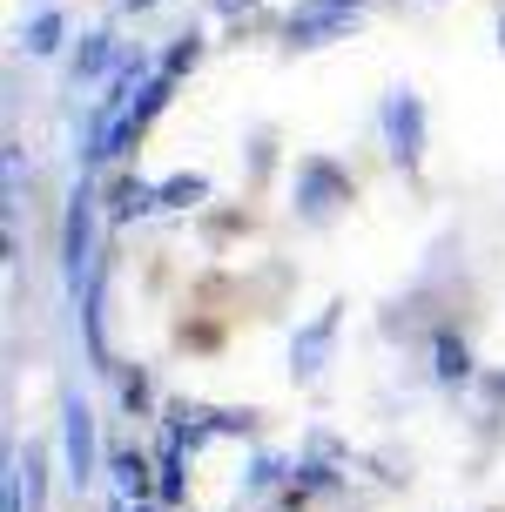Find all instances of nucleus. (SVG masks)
Wrapping results in <instances>:
<instances>
[{"label": "nucleus", "instance_id": "f8f14e48", "mask_svg": "<svg viewBox=\"0 0 505 512\" xmlns=\"http://www.w3.org/2000/svg\"><path fill=\"white\" fill-rule=\"evenodd\" d=\"M189 61H196V34H182V41H176V54H169V68H162V75H182Z\"/></svg>", "mask_w": 505, "mask_h": 512}, {"label": "nucleus", "instance_id": "dca6fc26", "mask_svg": "<svg viewBox=\"0 0 505 512\" xmlns=\"http://www.w3.org/2000/svg\"><path fill=\"white\" fill-rule=\"evenodd\" d=\"M223 7H250V0H223Z\"/></svg>", "mask_w": 505, "mask_h": 512}, {"label": "nucleus", "instance_id": "0eeeda50", "mask_svg": "<svg viewBox=\"0 0 505 512\" xmlns=\"http://www.w3.org/2000/svg\"><path fill=\"white\" fill-rule=\"evenodd\" d=\"M202 196H209V182L202 176H176V182H162V203H202Z\"/></svg>", "mask_w": 505, "mask_h": 512}, {"label": "nucleus", "instance_id": "4468645a", "mask_svg": "<svg viewBox=\"0 0 505 512\" xmlns=\"http://www.w3.org/2000/svg\"><path fill=\"white\" fill-rule=\"evenodd\" d=\"M492 398H505V378H492Z\"/></svg>", "mask_w": 505, "mask_h": 512}, {"label": "nucleus", "instance_id": "9d476101", "mask_svg": "<svg viewBox=\"0 0 505 512\" xmlns=\"http://www.w3.org/2000/svg\"><path fill=\"white\" fill-rule=\"evenodd\" d=\"M155 203V189H142V182H122V189H115V209H122V216H128V209H149Z\"/></svg>", "mask_w": 505, "mask_h": 512}, {"label": "nucleus", "instance_id": "f257e3e1", "mask_svg": "<svg viewBox=\"0 0 505 512\" xmlns=\"http://www.w3.org/2000/svg\"><path fill=\"white\" fill-rule=\"evenodd\" d=\"M344 196H351V182L337 176L330 162H303V189H297L303 216H330V203H344Z\"/></svg>", "mask_w": 505, "mask_h": 512}, {"label": "nucleus", "instance_id": "6e6552de", "mask_svg": "<svg viewBox=\"0 0 505 512\" xmlns=\"http://www.w3.org/2000/svg\"><path fill=\"white\" fill-rule=\"evenodd\" d=\"M115 472H122V492H135V499L149 492V465L135 459V452H122V459H115Z\"/></svg>", "mask_w": 505, "mask_h": 512}, {"label": "nucleus", "instance_id": "39448f33", "mask_svg": "<svg viewBox=\"0 0 505 512\" xmlns=\"http://www.w3.org/2000/svg\"><path fill=\"white\" fill-rule=\"evenodd\" d=\"M330 331H337V310H324V317H317V324H310V331L297 337V371H303V378H310V371H317V358H324Z\"/></svg>", "mask_w": 505, "mask_h": 512}, {"label": "nucleus", "instance_id": "1a4fd4ad", "mask_svg": "<svg viewBox=\"0 0 505 512\" xmlns=\"http://www.w3.org/2000/svg\"><path fill=\"white\" fill-rule=\"evenodd\" d=\"M465 371H472V364H465V344L445 337V344H438V378H465Z\"/></svg>", "mask_w": 505, "mask_h": 512}, {"label": "nucleus", "instance_id": "20e7f679", "mask_svg": "<svg viewBox=\"0 0 505 512\" xmlns=\"http://www.w3.org/2000/svg\"><path fill=\"white\" fill-rule=\"evenodd\" d=\"M68 465H75V486L95 479V418H88V405H68Z\"/></svg>", "mask_w": 505, "mask_h": 512}, {"label": "nucleus", "instance_id": "7ed1b4c3", "mask_svg": "<svg viewBox=\"0 0 505 512\" xmlns=\"http://www.w3.org/2000/svg\"><path fill=\"white\" fill-rule=\"evenodd\" d=\"M351 21V0H310L303 14H290V41H324V34H337V27Z\"/></svg>", "mask_w": 505, "mask_h": 512}, {"label": "nucleus", "instance_id": "f03ea898", "mask_svg": "<svg viewBox=\"0 0 505 512\" xmlns=\"http://www.w3.org/2000/svg\"><path fill=\"white\" fill-rule=\"evenodd\" d=\"M384 128H391V155H398V162H418V135H425V108L411 102V95H398V102L384 108Z\"/></svg>", "mask_w": 505, "mask_h": 512}, {"label": "nucleus", "instance_id": "2eb2a0df", "mask_svg": "<svg viewBox=\"0 0 505 512\" xmlns=\"http://www.w3.org/2000/svg\"><path fill=\"white\" fill-rule=\"evenodd\" d=\"M122 7H155V0H122Z\"/></svg>", "mask_w": 505, "mask_h": 512}, {"label": "nucleus", "instance_id": "ddd939ff", "mask_svg": "<svg viewBox=\"0 0 505 512\" xmlns=\"http://www.w3.org/2000/svg\"><path fill=\"white\" fill-rule=\"evenodd\" d=\"M27 48H34V54L54 48V14H41V21H34V41H27Z\"/></svg>", "mask_w": 505, "mask_h": 512}, {"label": "nucleus", "instance_id": "9b49d317", "mask_svg": "<svg viewBox=\"0 0 505 512\" xmlns=\"http://www.w3.org/2000/svg\"><path fill=\"white\" fill-rule=\"evenodd\" d=\"M101 61H108V34H88V48H81V61H75V68H81V75H95Z\"/></svg>", "mask_w": 505, "mask_h": 512}, {"label": "nucleus", "instance_id": "423d86ee", "mask_svg": "<svg viewBox=\"0 0 505 512\" xmlns=\"http://www.w3.org/2000/svg\"><path fill=\"white\" fill-rule=\"evenodd\" d=\"M81 256H88V196H75V216H68V270L81 277Z\"/></svg>", "mask_w": 505, "mask_h": 512}]
</instances>
